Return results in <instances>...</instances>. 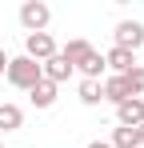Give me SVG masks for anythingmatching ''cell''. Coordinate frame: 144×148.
<instances>
[{"instance_id":"obj_6","label":"cell","mask_w":144,"mask_h":148,"mask_svg":"<svg viewBox=\"0 0 144 148\" xmlns=\"http://www.w3.org/2000/svg\"><path fill=\"white\" fill-rule=\"evenodd\" d=\"M104 68H112V76H124L128 68H136V52H128V48H112L104 52Z\"/></svg>"},{"instance_id":"obj_5","label":"cell","mask_w":144,"mask_h":148,"mask_svg":"<svg viewBox=\"0 0 144 148\" xmlns=\"http://www.w3.org/2000/svg\"><path fill=\"white\" fill-rule=\"evenodd\" d=\"M116 120H120V128H140L144 124V100L132 96L124 104H116Z\"/></svg>"},{"instance_id":"obj_7","label":"cell","mask_w":144,"mask_h":148,"mask_svg":"<svg viewBox=\"0 0 144 148\" xmlns=\"http://www.w3.org/2000/svg\"><path fill=\"white\" fill-rule=\"evenodd\" d=\"M40 72H44L48 84H56V88H60V80H68V76H72V64L60 56V48H56V56H48L44 64H40Z\"/></svg>"},{"instance_id":"obj_9","label":"cell","mask_w":144,"mask_h":148,"mask_svg":"<svg viewBox=\"0 0 144 148\" xmlns=\"http://www.w3.org/2000/svg\"><path fill=\"white\" fill-rule=\"evenodd\" d=\"M28 100H32V108H52L56 104V84L40 80L36 88H28Z\"/></svg>"},{"instance_id":"obj_1","label":"cell","mask_w":144,"mask_h":148,"mask_svg":"<svg viewBox=\"0 0 144 148\" xmlns=\"http://www.w3.org/2000/svg\"><path fill=\"white\" fill-rule=\"evenodd\" d=\"M4 76H8V84H12V88H20V92L36 88V84L44 80L40 64H36V60H28V56H8V68H4Z\"/></svg>"},{"instance_id":"obj_14","label":"cell","mask_w":144,"mask_h":148,"mask_svg":"<svg viewBox=\"0 0 144 148\" xmlns=\"http://www.w3.org/2000/svg\"><path fill=\"white\" fill-rule=\"evenodd\" d=\"M4 68H8V56H4V48H0V76H4Z\"/></svg>"},{"instance_id":"obj_16","label":"cell","mask_w":144,"mask_h":148,"mask_svg":"<svg viewBox=\"0 0 144 148\" xmlns=\"http://www.w3.org/2000/svg\"><path fill=\"white\" fill-rule=\"evenodd\" d=\"M136 132H140V148H144V124H140V128H136Z\"/></svg>"},{"instance_id":"obj_2","label":"cell","mask_w":144,"mask_h":148,"mask_svg":"<svg viewBox=\"0 0 144 148\" xmlns=\"http://www.w3.org/2000/svg\"><path fill=\"white\" fill-rule=\"evenodd\" d=\"M48 20H52V8H48L44 0H24L20 4V24H24L28 36H32V32H44Z\"/></svg>"},{"instance_id":"obj_13","label":"cell","mask_w":144,"mask_h":148,"mask_svg":"<svg viewBox=\"0 0 144 148\" xmlns=\"http://www.w3.org/2000/svg\"><path fill=\"white\" fill-rule=\"evenodd\" d=\"M124 84H128V92H132V96H140V92H144V68H140V64L124 72Z\"/></svg>"},{"instance_id":"obj_10","label":"cell","mask_w":144,"mask_h":148,"mask_svg":"<svg viewBox=\"0 0 144 148\" xmlns=\"http://www.w3.org/2000/svg\"><path fill=\"white\" fill-rule=\"evenodd\" d=\"M20 124H24L20 104H0V132H16Z\"/></svg>"},{"instance_id":"obj_8","label":"cell","mask_w":144,"mask_h":148,"mask_svg":"<svg viewBox=\"0 0 144 148\" xmlns=\"http://www.w3.org/2000/svg\"><path fill=\"white\" fill-rule=\"evenodd\" d=\"M100 96H104V100H112V104H124V100H132V92H128L124 76H108V80L100 84Z\"/></svg>"},{"instance_id":"obj_12","label":"cell","mask_w":144,"mask_h":148,"mask_svg":"<svg viewBox=\"0 0 144 148\" xmlns=\"http://www.w3.org/2000/svg\"><path fill=\"white\" fill-rule=\"evenodd\" d=\"M100 84H96V80H80V104H88V108H96V104H100Z\"/></svg>"},{"instance_id":"obj_4","label":"cell","mask_w":144,"mask_h":148,"mask_svg":"<svg viewBox=\"0 0 144 148\" xmlns=\"http://www.w3.org/2000/svg\"><path fill=\"white\" fill-rule=\"evenodd\" d=\"M112 40H116V48L136 52V48L144 44V24H140V20H120L116 32H112Z\"/></svg>"},{"instance_id":"obj_11","label":"cell","mask_w":144,"mask_h":148,"mask_svg":"<svg viewBox=\"0 0 144 148\" xmlns=\"http://www.w3.org/2000/svg\"><path fill=\"white\" fill-rule=\"evenodd\" d=\"M112 148H140V132L136 128H112Z\"/></svg>"},{"instance_id":"obj_3","label":"cell","mask_w":144,"mask_h":148,"mask_svg":"<svg viewBox=\"0 0 144 148\" xmlns=\"http://www.w3.org/2000/svg\"><path fill=\"white\" fill-rule=\"evenodd\" d=\"M24 56L36 60V64H44L48 56H56V40L48 32H32V36H24Z\"/></svg>"},{"instance_id":"obj_15","label":"cell","mask_w":144,"mask_h":148,"mask_svg":"<svg viewBox=\"0 0 144 148\" xmlns=\"http://www.w3.org/2000/svg\"><path fill=\"white\" fill-rule=\"evenodd\" d=\"M88 148H112V144H108V140H92Z\"/></svg>"}]
</instances>
